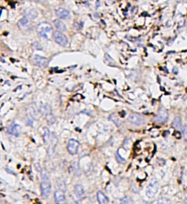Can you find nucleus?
Instances as JSON below:
<instances>
[{
	"label": "nucleus",
	"mask_w": 187,
	"mask_h": 204,
	"mask_svg": "<svg viewBox=\"0 0 187 204\" xmlns=\"http://www.w3.org/2000/svg\"><path fill=\"white\" fill-rule=\"evenodd\" d=\"M37 31L41 37L46 39H50L53 31V27L48 22H41L37 25Z\"/></svg>",
	"instance_id": "obj_1"
},
{
	"label": "nucleus",
	"mask_w": 187,
	"mask_h": 204,
	"mask_svg": "<svg viewBox=\"0 0 187 204\" xmlns=\"http://www.w3.org/2000/svg\"><path fill=\"white\" fill-rule=\"evenodd\" d=\"M159 190V182L156 178H153L146 188V196L149 198H152L156 195Z\"/></svg>",
	"instance_id": "obj_2"
},
{
	"label": "nucleus",
	"mask_w": 187,
	"mask_h": 204,
	"mask_svg": "<svg viewBox=\"0 0 187 204\" xmlns=\"http://www.w3.org/2000/svg\"><path fill=\"white\" fill-rule=\"evenodd\" d=\"M40 187H41V192L43 197L44 198H47L50 193L51 185H50V182L49 181L48 178L46 175H43V181L41 182Z\"/></svg>",
	"instance_id": "obj_3"
},
{
	"label": "nucleus",
	"mask_w": 187,
	"mask_h": 204,
	"mask_svg": "<svg viewBox=\"0 0 187 204\" xmlns=\"http://www.w3.org/2000/svg\"><path fill=\"white\" fill-rule=\"evenodd\" d=\"M53 38L55 41L59 45L62 46H67L68 44V39L67 37L63 34L62 32L59 31H56L53 32Z\"/></svg>",
	"instance_id": "obj_4"
},
{
	"label": "nucleus",
	"mask_w": 187,
	"mask_h": 204,
	"mask_svg": "<svg viewBox=\"0 0 187 204\" xmlns=\"http://www.w3.org/2000/svg\"><path fill=\"white\" fill-rule=\"evenodd\" d=\"M168 117V111L165 108H160L159 111H158L156 118H155V121L156 123H159V124H163V123H165L167 121Z\"/></svg>",
	"instance_id": "obj_5"
},
{
	"label": "nucleus",
	"mask_w": 187,
	"mask_h": 204,
	"mask_svg": "<svg viewBox=\"0 0 187 204\" xmlns=\"http://www.w3.org/2000/svg\"><path fill=\"white\" fill-rule=\"evenodd\" d=\"M79 146H80V144H79L78 141L74 140V139H70L67 143V151H69L70 154L74 155V154H77L78 151Z\"/></svg>",
	"instance_id": "obj_6"
},
{
	"label": "nucleus",
	"mask_w": 187,
	"mask_h": 204,
	"mask_svg": "<svg viewBox=\"0 0 187 204\" xmlns=\"http://www.w3.org/2000/svg\"><path fill=\"white\" fill-rule=\"evenodd\" d=\"M128 120L130 123L137 126H140L145 123L144 118H143L140 115L136 114V113H132V114H130L129 116Z\"/></svg>",
	"instance_id": "obj_7"
},
{
	"label": "nucleus",
	"mask_w": 187,
	"mask_h": 204,
	"mask_svg": "<svg viewBox=\"0 0 187 204\" xmlns=\"http://www.w3.org/2000/svg\"><path fill=\"white\" fill-rule=\"evenodd\" d=\"M40 111H42V113H43V115H46L47 121L50 124H53L54 122V118H53V115H52L50 108L48 105H43L42 107H40Z\"/></svg>",
	"instance_id": "obj_8"
},
{
	"label": "nucleus",
	"mask_w": 187,
	"mask_h": 204,
	"mask_svg": "<svg viewBox=\"0 0 187 204\" xmlns=\"http://www.w3.org/2000/svg\"><path fill=\"white\" fill-rule=\"evenodd\" d=\"M34 63L35 65L38 66L40 67H46L48 64V60L46 58L43 57L41 56H39V55H35V56L34 57Z\"/></svg>",
	"instance_id": "obj_9"
},
{
	"label": "nucleus",
	"mask_w": 187,
	"mask_h": 204,
	"mask_svg": "<svg viewBox=\"0 0 187 204\" xmlns=\"http://www.w3.org/2000/svg\"><path fill=\"white\" fill-rule=\"evenodd\" d=\"M55 200L57 204H66V197L62 190H56L54 193Z\"/></svg>",
	"instance_id": "obj_10"
},
{
	"label": "nucleus",
	"mask_w": 187,
	"mask_h": 204,
	"mask_svg": "<svg viewBox=\"0 0 187 204\" xmlns=\"http://www.w3.org/2000/svg\"><path fill=\"white\" fill-rule=\"evenodd\" d=\"M21 127H20V125L16 124H13L10 126H9V127L7 128V133H9L10 135H12V136H18L21 133Z\"/></svg>",
	"instance_id": "obj_11"
},
{
	"label": "nucleus",
	"mask_w": 187,
	"mask_h": 204,
	"mask_svg": "<svg viewBox=\"0 0 187 204\" xmlns=\"http://www.w3.org/2000/svg\"><path fill=\"white\" fill-rule=\"evenodd\" d=\"M56 15L62 19H67L70 17V13L68 10L64 7H59L56 10Z\"/></svg>",
	"instance_id": "obj_12"
},
{
	"label": "nucleus",
	"mask_w": 187,
	"mask_h": 204,
	"mask_svg": "<svg viewBox=\"0 0 187 204\" xmlns=\"http://www.w3.org/2000/svg\"><path fill=\"white\" fill-rule=\"evenodd\" d=\"M24 17L29 19V21L33 20L37 16V10H34L33 8H27L24 10Z\"/></svg>",
	"instance_id": "obj_13"
},
{
	"label": "nucleus",
	"mask_w": 187,
	"mask_h": 204,
	"mask_svg": "<svg viewBox=\"0 0 187 204\" xmlns=\"http://www.w3.org/2000/svg\"><path fill=\"white\" fill-rule=\"evenodd\" d=\"M97 200L100 204H108L109 200L107 197L105 196V195L101 191H99L97 193Z\"/></svg>",
	"instance_id": "obj_14"
},
{
	"label": "nucleus",
	"mask_w": 187,
	"mask_h": 204,
	"mask_svg": "<svg viewBox=\"0 0 187 204\" xmlns=\"http://www.w3.org/2000/svg\"><path fill=\"white\" fill-rule=\"evenodd\" d=\"M75 194L77 195L78 197L79 198L84 197V194H85L84 189H83V186L80 185V184H76L75 187Z\"/></svg>",
	"instance_id": "obj_15"
},
{
	"label": "nucleus",
	"mask_w": 187,
	"mask_h": 204,
	"mask_svg": "<svg viewBox=\"0 0 187 204\" xmlns=\"http://www.w3.org/2000/svg\"><path fill=\"white\" fill-rule=\"evenodd\" d=\"M54 25L55 26H56V28L59 30V31H66V26L65 25H64V24L63 23V22L59 20H55L54 21Z\"/></svg>",
	"instance_id": "obj_16"
},
{
	"label": "nucleus",
	"mask_w": 187,
	"mask_h": 204,
	"mask_svg": "<svg viewBox=\"0 0 187 204\" xmlns=\"http://www.w3.org/2000/svg\"><path fill=\"white\" fill-rule=\"evenodd\" d=\"M172 125H173V127L175 129H177V130H179V129L181 128V119L180 117H175L173 121V123H172Z\"/></svg>",
	"instance_id": "obj_17"
},
{
	"label": "nucleus",
	"mask_w": 187,
	"mask_h": 204,
	"mask_svg": "<svg viewBox=\"0 0 187 204\" xmlns=\"http://www.w3.org/2000/svg\"><path fill=\"white\" fill-rule=\"evenodd\" d=\"M29 23V19H26V17H23V19H21L20 21H19L18 23V26H19V28H23V27H25L26 26H27Z\"/></svg>",
	"instance_id": "obj_18"
},
{
	"label": "nucleus",
	"mask_w": 187,
	"mask_h": 204,
	"mask_svg": "<svg viewBox=\"0 0 187 204\" xmlns=\"http://www.w3.org/2000/svg\"><path fill=\"white\" fill-rule=\"evenodd\" d=\"M109 118H110V119L117 126H120L121 124H122V123H121L120 119H119V117L116 116V114H111L110 116H109Z\"/></svg>",
	"instance_id": "obj_19"
},
{
	"label": "nucleus",
	"mask_w": 187,
	"mask_h": 204,
	"mask_svg": "<svg viewBox=\"0 0 187 204\" xmlns=\"http://www.w3.org/2000/svg\"><path fill=\"white\" fill-rule=\"evenodd\" d=\"M105 61L109 65H115V64H116L115 60H113V58L107 54H105Z\"/></svg>",
	"instance_id": "obj_20"
},
{
	"label": "nucleus",
	"mask_w": 187,
	"mask_h": 204,
	"mask_svg": "<svg viewBox=\"0 0 187 204\" xmlns=\"http://www.w3.org/2000/svg\"><path fill=\"white\" fill-rule=\"evenodd\" d=\"M120 204H133V203L129 198L124 197L123 198L121 199Z\"/></svg>",
	"instance_id": "obj_21"
},
{
	"label": "nucleus",
	"mask_w": 187,
	"mask_h": 204,
	"mask_svg": "<svg viewBox=\"0 0 187 204\" xmlns=\"http://www.w3.org/2000/svg\"><path fill=\"white\" fill-rule=\"evenodd\" d=\"M156 204H170V201L167 198H161L157 200Z\"/></svg>",
	"instance_id": "obj_22"
},
{
	"label": "nucleus",
	"mask_w": 187,
	"mask_h": 204,
	"mask_svg": "<svg viewBox=\"0 0 187 204\" xmlns=\"http://www.w3.org/2000/svg\"><path fill=\"white\" fill-rule=\"evenodd\" d=\"M45 132H44V139H45V141L47 142L48 140L49 139V138H50V133H49V130L47 128H45L44 129Z\"/></svg>",
	"instance_id": "obj_23"
},
{
	"label": "nucleus",
	"mask_w": 187,
	"mask_h": 204,
	"mask_svg": "<svg viewBox=\"0 0 187 204\" xmlns=\"http://www.w3.org/2000/svg\"><path fill=\"white\" fill-rule=\"evenodd\" d=\"M182 131H183V138H184V140L187 142V125H185L184 127H183V128H182Z\"/></svg>",
	"instance_id": "obj_24"
},
{
	"label": "nucleus",
	"mask_w": 187,
	"mask_h": 204,
	"mask_svg": "<svg viewBox=\"0 0 187 204\" xmlns=\"http://www.w3.org/2000/svg\"><path fill=\"white\" fill-rule=\"evenodd\" d=\"M116 159H117V160H118V162H119V163H124L125 160H124V159L122 158V157H121L120 155H119V154H118V153H117V154H116Z\"/></svg>",
	"instance_id": "obj_25"
},
{
	"label": "nucleus",
	"mask_w": 187,
	"mask_h": 204,
	"mask_svg": "<svg viewBox=\"0 0 187 204\" xmlns=\"http://www.w3.org/2000/svg\"><path fill=\"white\" fill-rule=\"evenodd\" d=\"M74 28L75 29H77V30L80 29V25H79V24L77 23V22H75V23H74Z\"/></svg>",
	"instance_id": "obj_26"
},
{
	"label": "nucleus",
	"mask_w": 187,
	"mask_h": 204,
	"mask_svg": "<svg viewBox=\"0 0 187 204\" xmlns=\"http://www.w3.org/2000/svg\"><path fill=\"white\" fill-rule=\"evenodd\" d=\"M33 46H36L35 48L37 49V50H41L42 49V47L38 44V43H34V45H33Z\"/></svg>",
	"instance_id": "obj_27"
},
{
	"label": "nucleus",
	"mask_w": 187,
	"mask_h": 204,
	"mask_svg": "<svg viewBox=\"0 0 187 204\" xmlns=\"http://www.w3.org/2000/svg\"><path fill=\"white\" fill-rule=\"evenodd\" d=\"M34 1H42V2H45L46 0H34Z\"/></svg>",
	"instance_id": "obj_28"
},
{
	"label": "nucleus",
	"mask_w": 187,
	"mask_h": 204,
	"mask_svg": "<svg viewBox=\"0 0 187 204\" xmlns=\"http://www.w3.org/2000/svg\"><path fill=\"white\" fill-rule=\"evenodd\" d=\"M184 204H187V201L186 202H185V203Z\"/></svg>",
	"instance_id": "obj_29"
},
{
	"label": "nucleus",
	"mask_w": 187,
	"mask_h": 204,
	"mask_svg": "<svg viewBox=\"0 0 187 204\" xmlns=\"http://www.w3.org/2000/svg\"><path fill=\"white\" fill-rule=\"evenodd\" d=\"M154 1H157V0H154Z\"/></svg>",
	"instance_id": "obj_30"
}]
</instances>
